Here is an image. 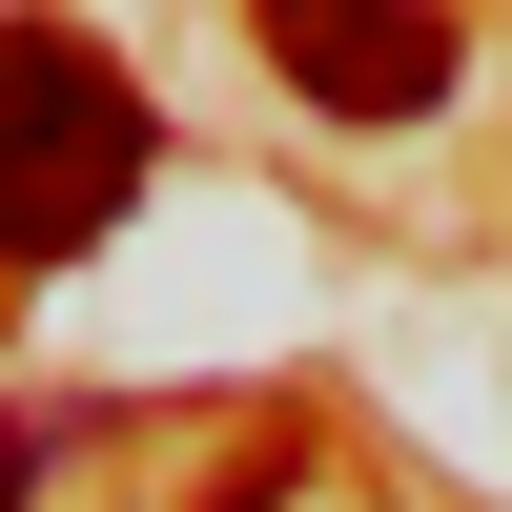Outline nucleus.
<instances>
[{"label":"nucleus","mask_w":512,"mask_h":512,"mask_svg":"<svg viewBox=\"0 0 512 512\" xmlns=\"http://www.w3.org/2000/svg\"><path fill=\"white\" fill-rule=\"evenodd\" d=\"M144 205V82L82 21H0V267H82Z\"/></svg>","instance_id":"obj_1"},{"label":"nucleus","mask_w":512,"mask_h":512,"mask_svg":"<svg viewBox=\"0 0 512 512\" xmlns=\"http://www.w3.org/2000/svg\"><path fill=\"white\" fill-rule=\"evenodd\" d=\"M246 21H267L287 103H328V123H431L451 103V0H246Z\"/></svg>","instance_id":"obj_2"},{"label":"nucleus","mask_w":512,"mask_h":512,"mask_svg":"<svg viewBox=\"0 0 512 512\" xmlns=\"http://www.w3.org/2000/svg\"><path fill=\"white\" fill-rule=\"evenodd\" d=\"M0 512H41V431H0Z\"/></svg>","instance_id":"obj_3"}]
</instances>
